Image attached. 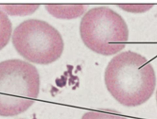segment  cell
Wrapping results in <instances>:
<instances>
[{
    "mask_svg": "<svg viewBox=\"0 0 157 119\" xmlns=\"http://www.w3.org/2000/svg\"><path fill=\"white\" fill-rule=\"evenodd\" d=\"M33 119H36V118H33Z\"/></svg>",
    "mask_w": 157,
    "mask_h": 119,
    "instance_id": "cell-9",
    "label": "cell"
},
{
    "mask_svg": "<svg viewBox=\"0 0 157 119\" xmlns=\"http://www.w3.org/2000/svg\"><path fill=\"white\" fill-rule=\"evenodd\" d=\"M105 82L119 103L135 107L147 102L153 95L156 79L153 66L145 57L127 51L110 61L105 71Z\"/></svg>",
    "mask_w": 157,
    "mask_h": 119,
    "instance_id": "cell-1",
    "label": "cell"
},
{
    "mask_svg": "<svg viewBox=\"0 0 157 119\" xmlns=\"http://www.w3.org/2000/svg\"><path fill=\"white\" fill-rule=\"evenodd\" d=\"M13 44L17 52L30 62L50 64L59 59L64 49L59 32L45 21L25 20L14 31Z\"/></svg>",
    "mask_w": 157,
    "mask_h": 119,
    "instance_id": "cell-4",
    "label": "cell"
},
{
    "mask_svg": "<svg viewBox=\"0 0 157 119\" xmlns=\"http://www.w3.org/2000/svg\"><path fill=\"white\" fill-rule=\"evenodd\" d=\"M12 24L6 14L0 9V50L5 47L12 34Z\"/></svg>",
    "mask_w": 157,
    "mask_h": 119,
    "instance_id": "cell-5",
    "label": "cell"
},
{
    "mask_svg": "<svg viewBox=\"0 0 157 119\" xmlns=\"http://www.w3.org/2000/svg\"><path fill=\"white\" fill-rule=\"evenodd\" d=\"M81 119H128L119 115L115 111L110 110L89 111L85 113Z\"/></svg>",
    "mask_w": 157,
    "mask_h": 119,
    "instance_id": "cell-6",
    "label": "cell"
},
{
    "mask_svg": "<svg viewBox=\"0 0 157 119\" xmlns=\"http://www.w3.org/2000/svg\"><path fill=\"white\" fill-rule=\"evenodd\" d=\"M80 33L89 49L104 55L121 51L129 38L128 27L123 18L106 6L95 7L86 13L80 22Z\"/></svg>",
    "mask_w": 157,
    "mask_h": 119,
    "instance_id": "cell-3",
    "label": "cell"
},
{
    "mask_svg": "<svg viewBox=\"0 0 157 119\" xmlns=\"http://www.w3.org/2000/svg\"><path fill=\"white\" fill-rule=\"evenodd\" d=\"M36 67L20 60L0 63V116L13 117L26 111L39 93Z\"/></svg>",
    "mask_w": 157,
    "mask_h": 119,
    "instance_id": "cell-2",
    "label": "cell"
},
{
    "mask_svg": "<svg viewBox=\"0 0 157 119\" xmlns=\"http://www.w3.org/2000/svg\"><path fill=\"white\" fill-rule=\"evenodd\" d=\"M153 5H127L122 6L123 7H124V9L127 11L134 12H143L150 9L151 7H153Z\"/></svg>",
    "mask_w": 157,
    "mask_h": 119,
    "instance_id": "cell-7",
    "label": "cell"
},
{
    "mask_svg": "<svg viewBox=\"0 0 157 119\" xmlns=\"http://www.w3.org/2000/svg\"><path fill=\"white\" fill-rule=\"evenodd\" d=\"M156 101H157V92H156Z\"/></svg>",
    "mask_w": 157,
    "mask_h": 119,
    "instance_id": "cell-8",
    "label": "cell"
}]
</instances>
